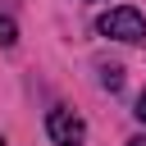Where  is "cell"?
<instances>
[{
	"label": "cell",
	"instance_id": "cell-1",
	"mask_svg": "<svg viewBox=\"0 0 146 146\" xmlns=\"http://www.w3.org/2000/svg\"><path fill=\"white\" fill-rule=\"evenodd\" d=\"M96 32H100V36H114V41H141V36H146V18H141V9H132V5H114V9L100 14Z\"/></svg>",
	"mask_w": 146,
	"mask_h": 146
},
{
	"label": "cell",
	"instance_id": "cell-2",
	"mask_svg": "<svg viewBox=\"0 0 146 146\" xmlns=\"http://www.w3.org/2000/svg\"><path fill=\"white\" fill-rule=\"evenodd\" d=\"M46 132H50L55 146H82V141H87V123H82L73 110H64V105H55V110L46 114Z\"/></svg>",
	"mask_w": 146,
	"mask_h": 146
},
{
	"label": "cell",
	"instance_id": "cell-3",
	"mask_svg": "<svg viewBox=\"0 0 146 146\" xmlns=\"http://www.w3.org/2000/svg\"><path fill=\"white\" fill-rule=\"evenodd\" d=\"M14 41H18V23L9 14H0V46H14Z\"/></svg>",
	"mask_w": 146,
	"mask_h": 146
},
{
	"label": "cell",
	"instance_id": "cell-4",
	"mask_svg": "<svg viewBox=\"0 0 146 146\" xmlns=\"http://www.w3.org/2000/svg\"><path fill=\"white\" fill-rule=\"evenodd\" d=\"M100 82H105V87H110V91H119V87H123V68H114V64H110V68H105V78H100Z\"/></svg>",
	"mask_w": 146,
	"mask_h": 146
},
{
	"label": "cell",
	"instance_id": "cell-5",
	"mask_svg": "<svg viewBox=\"0 0 146 146\" xmlns=\"http://www.w3.org/2000/svg\"><path fill=\"white\" fill-rule=\"evenodd\" d=\"M132 114H137V119L146 123V87H141V96H137V110H132Z\"/></svg>",
	"mask_w": 146,
	"mask_h": 146
},
{
	"label": "cell",
	"instance_id": "cell-6",
	"mask_svg": "<svg viewBox=\"0 0 146 146\" xmlns=\"http://www.w3.org/2000/svg\"><path fill=\"white\" fill-rule=\"evenodd\" d=\"M128 146H146V137H132V141H128Z\"/></svg>",
	"mask_w": 146,
	"mask_h": 146
},
{
	"label": "cell",
	"instance_id": "cell-7",
	"mask_svg": "<svg viewBox=\"0 0 146 146\" xmlns=\"http://www.w3.org/2000/svg\"><path fill=\"white\" fill-rule=\"evenodd\" d=\"M0 146H5V137H0Z\"/></svg>",
	"mask_w": 146,
	"mask_h": 146
}]
</instances>
